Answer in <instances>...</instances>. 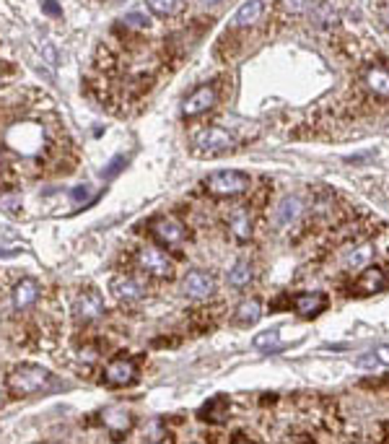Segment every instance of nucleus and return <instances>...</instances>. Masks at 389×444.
Instances as JSON below:
<instances>
[{"label":"nucleus","instance_id":"19","mask_svg":"<svg viewBox=\"0 0 389 444\" xmlns=\"http://www.w3.org/2000/svg\"><path fill=\"white\" fill-rule=\"evenodd\" d=\"M237 322L239 325H254L260 317H263V304L257 299H246V301H242L237 307Z\"/></svg>","mask_w":389,"mask_h":444},{"label":"nucleus","instance_id":"15","mask_svg":"<svg viewBox=\"0 0 389 444\" xmlns=\"http://www.w3.org/2000/svg\"><path fill=\"white\" fill-rule=\"evenodd\" d=\"M364 84L376 99H389V70L387 68H381V65L369 68L364 76Z\"/></svg>","mask_w":389,"mask_h":444},{"label":"nucleus","instance_id":"7","mask_svg":"<svg viewBox=\"0 0 389 444\" xmlns=\"http://www.w3.org/2000/svg\"><path fill=\"white\" fill-rule=\"evenodd\" d=\"M104 312V299L96 291H84L73 304V315L78 322H93L96 317H102Z\"/></svg>","mask_w":389,"mask_h":444},{"label":"nucleus","instance_id":"11","mask_svg":"<svg viewBox=\"0 0 389 444\" xmlns=\"http://www.w3.org/2000/svg\"><path fill=\"white\" fill-rule=\"evenodd\" d=\"M102 424L110 429L112 436H125L130 429H133V416H130V410L125 408H107L102 413Z\"/></svg>","mask_w":389,"mask_h":444},{"label":"nucleus","instance_id":"26","mask_svg":"<svg viewBox=\"0 0 389 444\" xmlns=\"http://www.w3.org/2000/svg\"><path fill=\"white\" fill-rule=\"evenodd\" d=\"M374 361L376 364H384V367H389V346H379V348H374Z\"/></svg>","mask_w":389,"mask_h":444},{"label":"nucleus","instance_id":"27","mask_svg":"<svg viewBox=\"0 0 389 444\" xmlns=\"http://www.w3.org/2000/svg\"><path fill=\"white\" fill-rule=\"evenodd\" d=\"M125 24H127V26H145L148 21H145V18L140 16V13H130V16H125Z\"/></svg>","mask_w":389,"mask_h":444},{"label":"nucleus","instance_id":"2","mask_svg":"<svg viewBox=\"0 0 389 444\" xmlns=\"http://www.w3.org/2000/svg\"><path fill=\"white\" fill-rule=\"evenodd\" d=\"M205 190L216 197H237L249 190V174L237 169L213 171V174H208V180H205Z\"/></svg>","mask_w":389,"mask_h":444},{"label":"nucleus","instance_id":"3","mask_svg":"<svg viewBox=\"0 0 389 444\" xmlns=\"http://www.w3.org/2000/svg\"><path fill=\"white\" fill-rule=\"evenodd\" d=\"M231 148H234V138L223 128H208L194 138V154L197 156L211 159V156H218L223 151H231Z\"/></svg>","mask_w":389,"mask_h":444},{"label":"nucleus","instance_id":"21","mask_svg":"<svg viewBox=\"0 0 389 444\" xmlns=\"http://www.w3.org/2000/svg\"><path fill=\"white\" fill-rule=\"evenodd\" d=\"M301 200L298 197H286L283 203H280L278 208V223H291V221H296L298 214H301Z\"/></svg>","mask_w":389,"mask_h":444},{"label":"nucleus","instance_id":"10","mask_svg":"<svg viewBox=\"0 0 389 444\" xmlns=\"http://www.w3.org/2000/svg\"><path fill=\"white\" fill-rule=\"evenodd\" d=\"M110 291L112 296L122 304H133V301L143 299V286L130 275H114L110 281Z\"/></svg>","mask_w":389,"mask_h":444},{"label":"nucleus","instance_id":"30","mask_svg":"<svg viewBox=\"0 0 389 444\" xmlns=\"http://www.w3.org/2000/svg\"><path fill=\"white\" fill-rule=\"evenodd\" d=\"M86 197H88V188H76V190H73V200H76V203H81V200H86Z\"/></svg>","mask_w":389,"mask_h":444},{"label":"nucleus","instance_id":"13","mask_svg":"<svg viewBox=\"0 0 389 444\" xmlns=\"http://www.w3.org/2000/svg\"><path fill=\"white\" fill-rule=\"evenodd\" d=\"M37 296H39V283H37L34 278H21V281L13 286V307H16L18 312L34 307Z\"/></svg>","mask_w":389,"mask_h":444},{"label":"nucleus","instance_id":"17","mask_svg":"<svg viewBox=\"0 0 389 444\" xmlns=\"http://www.w3.org/2000/svg\"><path fill=\"white\" fill-rule=\"evenodd\" d=\"M263 0H246L244 6L237 11V16H234V26L237 29H246V26H254L260 18H263Z\"/></svg>","mask_w":389,"mask_h":444},{"label":"nucleus","instance_id":"4","mask_svg":"<svg viewBox=\"0 0 389 444\" xmlns=\"http://www.w3.org/2000/svg\"><path fill=\"white\" fill-rule=\"evenodd\" d=\"M151 234L161 247H177L185 240V223L174 216H161L151 223Z\"/></svg>","mask_w":389,"mask_h":444},{"label":"nucleus","instance_id":"14","mask_svg":"<svg viewBox=\"0 0 389 444\" xmlns=\"http://www.w3.org/2000/svg\"><path fill=\"white\" fill-rule=\"evenodd\" d=\"M324 307H327V296L319 294V291L294 296V309H296L301 317H317L319 312H324Z\"/></svg>","mask_w":389,"mask_h":444},{"label":"nucleus","instance_id":"33","mask_svg":"<svg viewBox=\"0 0 389 444\" xmlns=\"http://www.w3.org/2000/svg\"><path fill=\"white\" fill-rule=\"evenodd\" d=\"M0 164H3V159H0Z\"/></svg>","mask_w":389,"mask_h":444},{"label":"nucleus","instance_id":"6","mask_svg":"<svg viewBox=\"0 0 389 444\" xmlns=\"http://www.w3.org/2000/svg\"><path fill=\"white\" fill-rule=\"evenodd\" d=\"M136 377H138V367H136V361H130V359H114L104 369V382L110 384V387L133 384Z\"/></svg>","mask_w":389,"mask_h":444},{"label":"nucleus","instance_id":"32","mask_svg":"<svg viewBox=\"0 0 389 444\" xmlns=\"http://www.w3.org/2000/svg\"><path fill=\"white\" fill-rule=\"evenodd\" d=\"M205 3H218V0H205Z\"/></svg>","mask_w":389,"mask_h":444},{"label":"nucleus","instance_id":"22","mask_svg":"<svg viewBox=\"0 0 389 444\" xmlns=\"http://www.w3.org/2000/svg\"><path fill=\"white\" fill-rule=\"evenodd\" d=\"M254 348L257 351H278L280 348V341H278V330H265V333H257L254 335Z\"/></svg>","mask_w":389,"mask_h":444},{"label":"nucleus","instance_id":"20","mask_svg":"<svg viewBox=\"0 0 389 444\" xmlns=\"http://www.w3.org/2000/svg\"><path fill=\"white\" fill-rule=\"evenodd\" d=\"M252 265L249 263H237L234 268L229 270V283L234 286V289H244V286H249V281H252Z\"/></svg>","mask_w":389,"mask_h":444},{"label":"nucleus","instance_id":"31","mask_svg":"<svg viewBox=\"0 0 389 444\" xmlns=\"http://www.w3.org/2000/svg\"><path fill=\"white\" fill-rule=\"evenodd\" d=\"M379 18H381V21H384V24L389 26V3H387V6H381V11H379Z\"/></svg>","mask_w":389,"mask_h":444},{"label":"nucleus","instance_id":"5","mask_svg":"<svg viewBox=\"0 0 389 444\" xmlns=\"http://www.w3.org/2000/svg\"><path fill=\"white\" fill-rule=\"evenodd\" d=\"M138 265H140L143 273L153 275V278H171L174 275V263L161 249H140L138 252Z\"/></svg>","mask_w":389,"mask_h":444},{"label":"nucleus","instance_id":"12","mask_svg":"<svg viewBox=\"0 0 389 444\" xmlns=\"http://www.w3.org/2000/svg\"><path fill=\"white\" fill-rule=\"evenodd\" d=\"M387 289V275L381 268L376 265H366L364 273L358 275V281H355V291L358 294H376V291H384Z\"/></svg>","mask_w":389,"mask_h":444},{"label":"nucleus","instance_id":"1","mask_svg":"<svg viewBox=\"0 0 389 444\" xmlns=\"http://www.w3.org/2000/svg\"><path fill=\"white\" fill-rule=\"evenodd\" d=\"M55 374L50 369L39 367V364H18L6 377V390L11 398H29V395H42L55 390Z\"/></svg>","mask_w":389,"mask_h":444},{"label":"nucleus","instance_id":"18","mask_svg":"<svg viewBox=\"0 0 389 444\" xmlns=\"http://www.w3.org/2000/svg\"><path fill=\"white\" fill-rule=\"evenodd\" d=\"M231 223V231H234V237L237 240H249L252 237V218H249V211H244V208H239V211H234V216L229 218Z\"/></svg>","mask_w":389,"mask_h":444},{"label":"nucleus","instance_id":"23","mask_svg":"<svg viewBox=\"0 0 389 444\" xmlns=\"http://www.w3.org/2000/svg\"><path fill=\"white\" fill-rule=\"evenodd\" d=\"M280 8L286 11V13H306L309 8H314V0H280Z\"/></svg>","mask_w":389,"mask_h":444},{"label":"nucleus","instance_id":"25","mask_svg":"<svg viewBox=\"0 0 389 444\" xmlns=\"http://www.w3.org/2000/svg\"><path fill=\"white\" fill-rule=\"evenodd\" d=\"M371 257V247H358V252H353V255L348 257V265H361V263H366Z\"/></svg>","mask_w":389,"mask_h":444},{"label":"nucleus","instance_id":"29","mask_svg":"<svg viewBox=\"0 0 389 444\" xmlns=\"http://www.w3.org/2000/svg\"><path fill=\"white\" fill-rule=\"evenodd\" d=\"M119 164H125V159H122V156H117V159H112L110 169L104 171V177H112V174H117V171H119Z\"/></svg>","mask_w":389,"mask_h":444},{"label":"nucleus","instance_id":"28","mask_svg":"<svg viewBox=\"0 0 389 444\" xmlns=\"http://www.w3.org/2000/svg\"><path fill=\"white\" fill-rule=\"evenodd\" d=\"M42 6H44V11L50 13V16H60L62 11H60V6L55 3V0H42Z\"/></svg>","mask_w":389,"mask_h":444},{"label":"nucleus","instance_id":"24","mask_svg":"<svg viewBox=\"0 0 389 444\" xmlns=\"http://www.w3.org/2000/svg\"><path fill=\"white\" fill-rule=\"evenodd\" d=\"M148 3V8L156 13V16H169L174 6H177V0H145Z\"/></svg>","mask_w":389,"mask_h":444},{"label":"nucleus","instance_id":"9","mask_svg":"<svg viewBox=\"0 0 389 444\" xmlns=\"http://www.w3.org/2000/svg\"><path fill=\"white\" fill-rule=\"evenodd\" d=\"M182 286H185V294L190 296V299H211L213 291H216L213 275L205 273V270H192V273H187Z\"/></svg>","mask_w":389,"mask_h":444},{"label":"nucleus","instance_id":"16","mask_svg":"<svg viewBox=\"0 0 389 444\" xmlns=\"http://www.w3.org/2000/svg\"><path fill=\"white\" fill-rule=\"evenodd\" d=\"M229 398L226 395H216L200 408V419L208 421V424H223L226 416H229Z\"/></svg>","mask_w":389,"mask_h":444},{"label":"nucleus","instance_id":"8","mask_svg":"<svg viewBox=\"0 0 389 444\" xmlns=\"http://www.w3.org/2000/svg\"><path fill=\"white\" fill-rule=\"evenodd\" d=\"M213 104H216V89H213V86H200V89H194L192 94L185 99L182 115H185V117H197V115L211 110Z\"/></svg>","mask_w":389,"mask_h":444}]
</instances>
